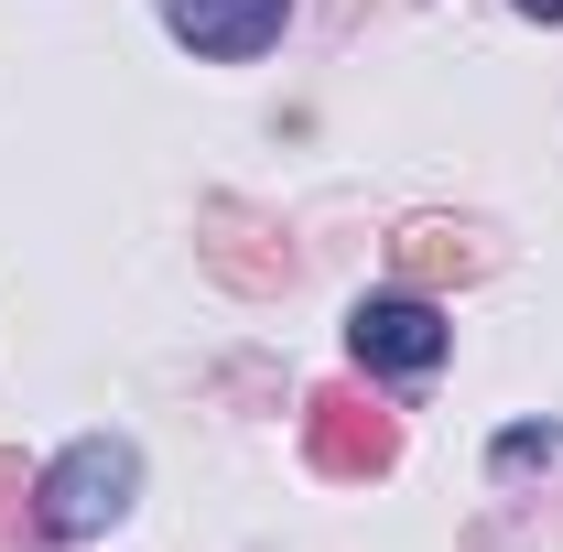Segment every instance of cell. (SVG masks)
<instances>
[{"label":"cell","instance_id":"3","mask_svg":"<svg viewBox=\"0 0 563 552\" xmlns=\"http://www.w3.org/2000/svg\"><path fill=\"white\" fill-rule=\"evenodd\" d=\"M282 11L292 0H163V33L196 44V55H217V66H239V55H261L282 33Z\"/></svg>","mask_w":563,"mask_h":552},{"label":"cell","instance_id":"1","mask_svg":"<svg viewBox=\"0 0 563 552\" xmlns=\"http://www.w3.org/2000/svg\"><path fill=\"white\" fill-rule=\"evenodd\" d=\"M131 498H141V455L120 444V433H87V444H66V455L44 466L33 520H44L55 542H98L109 520H131Z\"/></svg>","mask_w":563,"mask_h":552},{"label":"cell","instance_id":"4","mask_svg":"<svg viewBox=\"0 0 563 552\" xmlns=\"http://www.w3.org/2000/svg\"><path fill=\"white\" fill-rule=\"evenodd\" d=\"M520 11H542V22H563V0H520Z\"/></svg>","mask_w":563,"mask_h":552},{"label":"cell","instance_id":"2","mask_svg":"<svg viewBox=\"0 0 563 552\" xmlns=\"http://www.w3.org/2000/svg\"><path fill=\"white\" fill-rule=\"evenodd\" d=\"M347 346H357V368L422 379V368H444V314H433L422 292H368L347 314Z\"/></svg>","mask_w":563,"mask_h":552}]
</instances>
